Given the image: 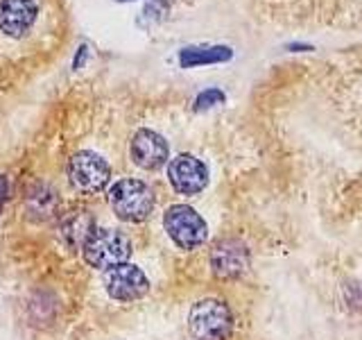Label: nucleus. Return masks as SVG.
<instances>
[{"label": "nucleus", "instance_id": "nucleus-1", "mask_svg": "<svg viewBox=\"0 0 362 340\" xmlns=\"http://www.w3.org/2000/svg\"><path fill=\"white\" fill-rule=\"evenodd\" d=\"M109 207L124 222H143L154 211V193L145 181L124 177L109 188Z\"/></svg>", "mask_w": 362, "mask_h": 340}, {"label": "nucleus", "instance_id": "nucleus-2", "mask_svg": "<svg viewBox=\"0 0 362 340\" xmlns=\"http://www.w3.org/2000/svg\"><path fill=\"white\" fill-rule=\"evenodd\" d=\"M84 261L95 270L107 272L120 264H127L132 256V241L120 230H95L82 247Z\"/></svg>", "mask_w": 362, "mask_h": 340}, {"label": "nucleus", "instance_id": "nucleus-3", "mask_svg": "<svg viewBox=\"0 0 362 340\" xmlns=\"http://www.w3.org/2000/svg\"><path fill=\"white\" fill-rule=\"evenodd\" d=\"M233 329V313L222 300H202L188 313V332L195 340H226Z\"/></svg>", "mask_w": 362, "mask_h": 340}, {"label": "nucleus", "instance_id": "nucleus-4", "mask_svg": "<svg viewBox=\"0 0 362 340\" xmlns=\"http://www.w3.org/2000/svg\"><path fill=\"white\" fill-rule=\"evenodd\" d=\"M163 227L177 247L181 249H197L206 243L209 238V225L202 215L188 207V204H175L163 215Z\"/></svg>", "mask_w": 362, "mask_h": 340}, {"label": "nucleus", "instance_id": "nucleus-5", "mask_svg": "<svg viewBox=\"0 0 362 340\" xmlns=\"http://www.w3.org/2000/svg\"><path fill=\"white\" fill-rule=\"evenodd\" d=\"M68 177H71V184L79 193L95 196V193H102L107 188L111 179V168L100 154L84 150L71 159V164H68Z\"/></svg>", "mask_w": 362, "mask_h": 340}, {"label": "nucleus", "instance_id": "nucleus-6", "mask_svg": "<svg viewBox=\"0 0 362 340\" xmlns=\"http://www.w3.org/2000/svg\"><path fill=\"white\" fill-rule=\"evenodd\" d=\"M249 247L238 238H222L209 254L211 272L218 279H238L249 270Z\"/></svg>", "mask_w": 362, "mask_h": 340}, {"label": "nucleus", "instance_id": "nucleus-7", "mask_svg": "<svg viewBox=\"0 0 362 340\" xmlns=\"http://www.w3.org/2000/svg\"><path fill=\"white\" fill-rule=\"evenodd\" d=\"M168 179L181 196H197L209 186V168L192 154H179L168 162Z\"/></svg>", "mask_w": 362, "mask_h": 340}, {"label": "nucleus", "instance_id": "nucleus-8", "mask_svg": "<svg viewBox=\"0 0 362 340\" xmlns=\"http://www.w3.org/2000/svg\"><path fill=\"white\" fill-rule=\"evenodd\" d=\"M105 288L111 300L116 302H136L150 290V279L139 266L120 264L105 272Z\"/></svg>", "mask_w": 362, "mask_h": 340}, {"label": "nucleus", "instance_id": "nucleus-9", "mask_svg": "<svg viewBox=\"0 0 362 340\" xmlns=\"http://www.w3.org/2000/svg\"><path fill=\"white\" fill-rule=\"evenodd\" d=\"M129 152L134 164L143 170H158L163 164H168V143L161 134L152 130H139L134 134Z\"/></svg>", "mask_w": 362, "mask_h": 340}, {"label": "nucleus", "instance_id": "nucleus-10", "mask_svg": "<svg viewBox=\"0 0 362 340\" xmlns=\"http://www.w3.org/2000/svg\"><path fill=\"white\" fill-rule=\"evenodd\" d=\"M37 18V5L32 0H0V32L7 37H21Z\"/></svg>", "mask_w": 362, "mask_h": 340}, {"label": "nucleus", "instance_id": "nucleus-11", "mask_svg": "<svg viewBox=\"0 0 362 340\" xmlns=\"http://www.w3.org/2000/svg\"><path fill=\"white\" fill-rule=\"evenodd\" d=\"M95 230H98V227H95L93 215L86 213V211H73V213H68L66 218L62 220V227H59L64 243L75 247V249H82L84 243L88 241V236L93 234Z\"/></svg>", "mask_w": 362, "mask_h": 340}, {"label": "nucleus", "instance_id": "nucleus-12", "mask_svg": "<svg viewBox=\"0 0 362 340\" xmlns=\"http://www.w3.org/2000/svg\"><path fill=\"white\" fill-rule=\"evenodd\" d=\"M231 48L226 45H204V48H186L181 50L179 62L184 68H195L204 64H220V62H229L231 60Z\"/></svg>", "mask_w": 362, "mask_h": 340}, {"label": "nucleus", "instance_id": "nucleus-13", "mask_svg": "<svg viewBox=\"0 0 362 340\" xmlns=\"http://www.w3.org/2000/svg\"><path fill=\"white\" fill-rule=\"evenodd\" d=\"M224 102V94L220 89H209V91H202L195 100V109H209L215 105H222Z\"/></svg>", "mask_w": 362, "mask_h": 340}, {"label": "nucleus", "instance_id": "nucleus-14", "mask_svg": "<svg viewBox=\"0 0 362 340\" xmlns=\"http://www.w3.org/2000/svg\"><path fill=\"white\" fill-rule=\"evenodd\" d=\"M5 196H7V179H5V177H0V207H3Z\"/></svg>", "mask_w": 362, "mask_h": 340}]
</instances>
